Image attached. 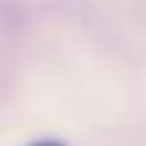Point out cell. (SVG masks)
Masks as SVG:
<instances>
[{
    "instance_id": "cell-1",
    "label": "cell",
    "mask_w": 146,
    "mask_h": 146,
    "mask_svg": "<svg viewBox=\"0 0 146 146\" xmlns=\"http://www.w3.org/2000/svg\"><path fill=\"white\" fill-rule=\"evenodd\" d=\"M30 146H65V143H60V141H52V138H46V141H35V143H30Z\"/></svg>"
}]
</instances>
